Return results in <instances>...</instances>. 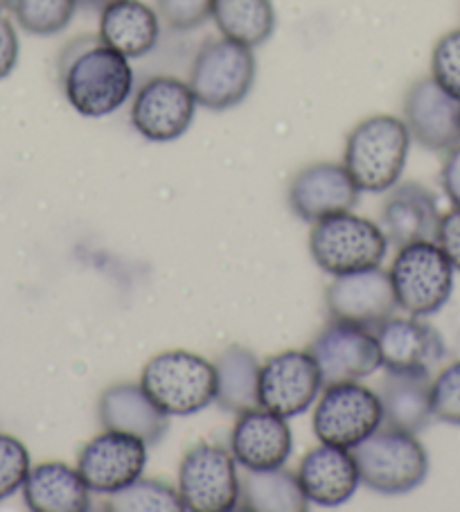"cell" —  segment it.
<instances>
[{"instance_id": "obj_1", "label": "cell", "mask_w": 460, "mask_h": 512, "mask_svg": "<svg viewBox=\"0 0 460 512\" xmlns=\"http://www.w3.org/2000/svg\"><path fill=\"white\" fill-rule=\"evenodd\" d=\"M59 79L68 104L84 118L111 116L134 93L129 59L100 37H79L66 46L59 59Z\"/></svg>"}, {"instance_id": "obj_2", "label": "cell", "mask_w": 460, "mask_h": 512, "mask_svg": "<svg viewBox=\"0 0 460 512\" xmlns=\"http://www.w3.org/2000/svg\"><path fill=\"white\" fill-rule=\"evenodd\" d=\"M411 149V134L395 116H370L350 131L343 165L361 192L384 194L400 183Z\"/></svg>"}, {"instance_id": "obj_3", "label": "cell", "mask_w": 460, "mask_h": 512, "mask_svg": "<svg viewBox=\"0 0 460 512\" xmlns=\"http://www.w3.org/2000/svg\"><path fill=\"white\" fill-rule=\"evenodd\" d=\"M140 384L170 418L194 416L217 395L215 364L188 350H167L149 359Z\"/></svg>"}, {"instance_id": "obj_4", "label": "cell", "mask_w": 460, "mask_h": 512, "mask_svg": "<svg viewBox=\"0 0 460 512\" xmlns=\"http://www.w3.org/2000/svg\"><path fill=\"white\" fill-rule=\"evenodd\" d=\"M361 483L379 494H406L420 488L429 474V454L418 434L379 427L352 449Z\"/></svg>"}, {"instance_id": "obj_5", "label": "cell", "mask_w": 460, "mask_h": 512, "mask_svg": "<svg viewBox=\"0 0 460 512\" xmlns=\"http://www.w3.org/2000/svg\"><path fill=\"white\" fill-rule=\"evenodd\" d=\"M388 246L382 226L352 210L325 217L309 231V253L316 267L330 276L379 267Z\"/></svg>"}, {"instance_id": "obj_6", "label": "cell", "mask_w": 460, "mask_h": 512, "mask_svg": "<svg viewBox=\"0 0 460 512\" xmlns=\"http://www.w3.org/2000/svg\"><path fill=\"white\" fill-rule=\"evenodd\" d=\"M258 75L253 48L230 39H210L192 61L188 84L199 107L228 111L240 107L249 97Z\"/></svg>"}, {"instance_id": "obj_7", "label": "cell", "mask_w": 460, "mask_h": 512, "mask_svg": "<svg viewBox=\"0 0 460 512\" xmlns=\"http://www.w3.org/2000/svg\"><path fill=\"white\" fill-rule=\"evenodd\" d=\"M454 271L436 240L400 246L388 271L397 307L422 319L440 312L454 291Z\"/></svg>"}, {"instance_id": "obj_8", "label": "cell", "mask_w": 460, "mask_h": 512, "mask_svg": "<svg viewBox=\"0 0 460 512\" xmlns=\"http://www.w3.org/2000/svg\"><path fill=\"white\" fill-rule=\"evenodd\" d=\"M382 425V400L359 382L325 386L316 402L314 434L325 445L355 449Z\"/></svg>"}, {"instance_id": "obj_9", "label": "cell", "mask_w": 460, "mask_h": 512, "mask_svg": "<svg viewBox=\"0 0 460 512\" xmlns=\"http://www.w3.org/2000/svg\"><path fill=\"white\" fill-rule=\"evenodd\" d=\"M185 510L228 512L240 503V474L230 449L201 443L185 452L176 483Z\"/></svg>"}, {"instance_id": "obj_10", "label": "cell", "mask_w": 460, "mask_h": 512, "mask_svg": "<svg viewBox=\"0 0 460 512\" xmlns=\"http://www.w3.org/2000/svg\"><path fill=\"white\" fill-rule=\"evenodd\" d=\"M307 352L321 370L323 386L361 382L382 368L375 332L343 321L327 323Z\"/></svg>"}, {"instance_id": "obj_11", "label": "cell", "mask_w": 460, "mask_h": 512, "mask_svg": "<svg viewBox=\"0 0 460 512\" xmlns=\"http://www.w3.org/2000/svg\"><path fill=\"white\" fill-rule=\"evenodd\" d=\"M197 107L188 82L167 75L152 77L134 95L131 125L149 143H172L192 127Z\"/></svg>"}, {"instance_id": "obj_12", "label": "cell", "mask_w": 460, "mask_h": 512, "mask_svg": "<svg viewBox=\"0 0 460 512\" xmlns=\"http://www.w3.org/2000/svg\"><path fill=\"white\" fill-rule=\"evenodd\" d=\"M325 310L330 321L352 323L375 332L379 325L393 319L400 307L388 271L375 267L334 276L325 291Z\"/></svg>"}, {"instance_id": "obj_13", "label": "cell", "mask_w": 460, "mask_h": 512, "mask_svg": "<svg viewBox=\"0 0 460 512\" xmlns=\"http://www.w3.org/2000/svg\"><path fill=\"white\" fill-rule=\"evenodd\" d=\"M323 388L314 357L307 350H285L262 364L258 402L262 409L289 420L305 413Z\"/></svg>"}, {"instance_id": "obj_14", "label": "cell", "mask_w": 460, "mask_h": 512, "mask_svg": "<svg viewBox=\"0 0 460 512\" xmlns=\"http://www.w3.org/2000/svg\"><path fill=\"white\" fill-rule=\"evenodd\" d=\"M147 465V443L122 431L104 429L82 447L77 470L91 492L113 494L140 479Z\"/></svg>"}, {"instance_id": "obj_15", "label": "cell", "mask_w": 460, "mask_h": 512, "mask_svg": "<svg viewBox=\"0 0 460 512\" xmlns=\"http://www.w3.org/2000/svg\"><path fill=\"white\" fill-rule=\"evenodd\" d=\"M361 190L343 163L321 161L300 170L289 181L287 201L291 213L307 224L348 213L359 203Z\"/></svg>"}, {"instance_id": "obj_16", "label": "cell", "mask_w": 460, "mask_h": 512, "mask_svg": "<svg viewBox=\"0 0 460 512\" xmlns=\"http://www.w3.org/2000/svg\"><path fill=\"white\" fill-rule=\"evenodd\" d=\"M404 125L420 147L449 152L460 145V100L433 77L418 79L404 97Z\"/></svg>"}, {"instance_id": "obj_17", "label": "cell", "mask_w": 460, "mask_h": 512, "mask_svg": "<svg viewBox=\"0 0 460 512\" xmlns=\"http://www.w3.org/2000/svg\"><path fill=\"white\" fill-rule=\"evenodd\" d=\"M382 352V368L393 373H433L447 357V346L442 334L422 316L409 319H388L375 330Z\"/></svg>"}, {"instance_id": "obj_18", "label": "cell", "mask_w": 460, "mask_h": 512, "mask_svg": "<svg viewBox=\"0 0 460 512\" xmlns=\"http://www.w3.org/2000/svg\"><path fill=\"white\" fill-rule=\"evenodd\" d=\"M294 452V436L287 418L262 406L237 416L230 434V454L244 470H276L285 467Z\"/></svg>"}, {"instance_id": "obj_19", "label": "cell", "mask_w": 460, "mask_h": 512, "mask_svg": "<svg viewBox=\"0 0 460 512\" xmlns=\"http://www.w3.org/2000/svg\"><path fill=\"white\" fill-rule=\"evenodd\" d=\"M298 481L309 503L336 508L352 499L361 485V476L352 449L321 443L303 456Z\"/></svg>"}, {"instance_id": "obj_20", "label": "cell", "mask_w": 460, "mask_h": 512, "mask_svg": "<svg viewBox=\"0 0 460 512\" xmlns=\"http://www.w3.org/2000/svg\"><path fill=\"white\" fill-rule=\"evenodd\" d=\"M97 416L104 429L136 436L147 447L161 443L170 431V416L147 395L143 384L125 382L106 388L97 404Z\"/></svg>"}, {"instance_id": "obj_21", "label": "cell", "mask_w": 460, "mask_h": 512, "mask_svg": "<svg viewBox=\"0 0 460 512\" xmlns=\"http://www.w3.org/2000/svg\"><path fill=\"white\" fill-rule=\"evenodd\" d=\"M442 219L436 194L422 183H402L388 190L382 208V231L388 244L400 246L436 240L438 224Z\"/></svg>"}, {"instance_id": "obj_22", "label": "cell", "mask_w": 460, "mask_h": 512, "mask_svg": "<svg viewBox=\"0 0 460 512\" xmlns=\"http://www.w3.org/2000/svg\"><path fill=\"white\" fill-rule=\"evenodd\" d=\"M23 501L34 512L91 510V488L77 467L50 461L30 467L23 481Z\"/></svg>"}, {"instance_id": "obj_23", "label": "cell", "mask_w": 460, "mask_h": 512, "mask_svg": "<svg viewBox=\"0 0 460 512\" xmlns=\"http://www.w3.org/2000/svg\"><path fill=\"white\" fill-rule=\"evenodd\" d=\"M102 43L127 59L149 55L161 39V19L143 0H122L100 12Z\"/></svg>"}, {"instance_id": "obj_24", "label": "cell", "mask_w": 460, "mask_h": 512, "mask_svg": "<svg viewBox=\"0 0 460 512\" xmlns=\"http://www.w3.org/2000/svg\"><path fill=\"white\" fill-rule=\"evenodd\" d=\"M429 373H393L386 370L379 382V400H382L384 422L388 427L420 434L433 420Z\"/></svg>"}, {"instance_id": "obj_25", "label": "cell", "mask_w": 460, "mask_h": 512, "mask_svg": "<svg viewBox=\"0 0 460 512\" xmlns=\"http://www.w3.org/2000/svg\"><path fill=\"white\" fill-rule=\"evenodd\" d=\"M260 368L262 364L255 357V352L244 346L226 348L215 361L217 373V395L215 402L221 411L240 416L244 411H251L258 402L260 386Z\"/></svg>"}, {"instance_id": "obj_26", "label": "cell", "mask_w": 460, "mask_h": 512, "mask_svg": "<svg viewBox=\"0 0 460 512\" xmlns=\"http://www.w3.org/2000/svg\"><path fill=\"white\" fill-rule=\"evenodd\" d=\"M237 508L253 512H303L309 501L300 488L298 474L276 470H246L240 479V503Z\"/></svg>"}, {"instance_id": "obj_27", "label": "cell", "mask_w": 460, "mask_h": 512, "mask_svg": "<svg viewBox=\"0 0 460 512\" xmlns=\"http://www.w3.org/2000/svg\"><path fill=\"white\" fill-rule=\"evenodd\" d=\"M212 21L221 37L255 50L276 30V7L271 0H215Z\"/></svg>"}, {"instance_id": "obj_28", "label": "cell", "mask_w": 460, "mask_h": 512, "mask_svg": "<svg viewBox=\"0 0 460 512\" xmlns=\"http://www.w3.org/2000/svg\"><path fill=\"white\" fill-rule=\"evenodd\" d=\"M104 510L111 512H179L185 510L183 499L176 488L165 481L136 479L127 488L109 494Z\"/></svg>"}, {"instance_id": "obj_29", "label": "cell", "mask_w": 460, "mask_h": 512, "mask_svg": "<svg viewBox=\"0 0 460 512\" xmlns=\"http://www.w3.org/2000/svg\"><path fill=\"white\" fill-rule=\"evenodd\" d=\"M79 0H12L10 10L23 32L32 37H55L75 19Z\"/></svg>"}, {"instance_id": "obj_30", "label": "cell", "mask_w": 460, "mask_h": 512, "mask_svg": "<svg viewBox=\"0 0 460 512\" xmlns=\"http://www.w3.org/2000/svg\"><path fill=\"white\" fill-rule=\"evenodd\" d=\"M433 418L460 427V359L451 361L431 382Z\"/></svg>"}, {"instance_id": "obj_31", "label": "cell", "mask_w": 460, "mask_h": 512, "mask_svg": "<svg viewBox=\"0 0 460 512\" xmlns=\"http://www.w3.org/2000/svg\"><path fill=\"white\" fill-rule=\"evenodd\" d=\"M431 77L460 100V30H451L438 39L431 52Z\"/></svg>"}, {"instance_id": "obj_32", "label": "cell", "mask_w": 460, "mask_h": 512, "mask_svg": "<svg viewBox=\"0 0 460 512\" xmlns=\"http://www.w3.org/2000/svg\"><path fill=\"white\" fill-rule=\"evenodd\" d=\"M30 467L28 447L19 438L0 434V501H5L16 490L23 488Z\"/></svg>"}, {"instance_id": "obj_33", "label": "cell", "mask_w": 460, "mask_h": 512, "mask_svg": "<svg viewBox=\"0 0 460 512\" xmlns=\"http://www.w3.org/2000/svg\"><path fill=\"white\" fill-rule=\"evenodd\" d=\"M215 0H154V10L161 23L176 32H190L212 19Z\"/></svg>"}, {"instance_id": "obj_34", "label": "cell", "mask_w": 460, "mask_h": 512, "mask_svg": "<svg viewBox=\"0 0 460 512\" xmlns=\"http://www.w3.org/2000/svg\"><path fill=\"white\" fill-rule=\"evenodd\" d=\"M436 244L447 255L451 267L460 271V208H454L451 213H445L438 224Z\"/></svg>"}, {"instance_id": "obj_35", "label": "cell", "mask_w": 460, "mask_h": 512, "mask_svg": "<svg viewBox=\"0 0 460 512\" xmlns=\"http://www.w3.org/2000/svg\"><path fill=\"white\" fill-rule=\"evenodd\" d=\"M19 52L21 43L14 23L0 14V82L14 73L16 64H19Z\"/></svg>"}, {"instance_id": "obj_36", "label": "cell", "mask_w": 460, "mask_h": 512, "mask_svg": "<svg viewBox=\"0 0 460 512\" xmlns=\"http://www.w3.org/2000/svg\"><path fill=\"white\" fill-rule=\"evenodd\" d=\"M440 181L447 199L454 203V208H460V145L447 152V158L440 170Z\"/></svg>"}, {"instance_id": "obj_37", "label": "cell", "mask_w": 460, "mask_h": 512, "mask_svg": "<svg viewBox=\"0 0 460 512\" xmlns=\"http://www.w3.org/2000/svg\"><path fill=\"white\" fill-rule=\"evenodd\" d=\"M115 3H122V0H79V5H86L88 10H97V12H102Z\"/></svg>"}, {"instance_id": "obj_38", "label": "cell", "mask_w": 460, "mask_h": 512, "mask_svg": "<svg viewBox=\"0 0 460 512\" xmlns=\"http://www.w3.org/2000/svg\"><path fill=\"white\" fill-rule=\"evenodd\" d=\"M10 3H12V0H0V12H3L5 7H10Z\"/></svg>"}]
</instances>
